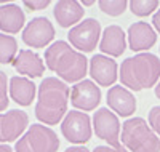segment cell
Segmentation results:
<instances>
[{
  "label": "cell",
  "instance_id": "cell-1",
  "mask_svg": "<svg viewBox=\"0 0 160 152\" xmlns=\"http://www.w3.org/2000/svg\"><path fill=\"white\" fill-rule=\"evenodd\" d=\"M71 90L58 77H45L37 90L35 117L43 125H56L68 114Z\"/></svg>",
  "mask_w": 160,
  "mask_h": 152
},
{
  "label": "cell",
  "instance_id": "cell-2",
  "mask_svg": "<svg viewBox=\"0 0 160 152\" xmlns=\"http://www.w3.org/2000/svg\"><path fill=\"white\" fill-rule=\"evenodd\" d=\"M45 66L51 72L58 74V79L64 84H78L85 80L88 59L68 42L56 40L45 51Z\"/></svg>",
  "mask_w": 160,
  "mask_h": 152
},
{
  "label": "cell",
  "instance_id": "cell-3",
  "mask_svg": "<svg viewBox=\"0 0 160 152\" xmlns=\"http://www.w3.org/2000/svg\"><path fill=\"white\" fill-rule=\"evenodd\" d=\"M118 79L130 91L152 88L160 80V58L152 53H138L120 66Z\"/></svg>",
  "mask_w": 160,
  "mask_h": 152
},
{
  "label": "cell",
  "instance_id": "cell-4",
  "mask_svg": "<svg viewBox=\"0 0 160 152\" xmlns=\"http://www.w3.org/2000/svg\"><path fill=\"white\" fill-rule=\"evenodd\" d=\"M120 141L128 152H160V138L142 117H131L123 123Z\"/></svg>",
  "mask_w": 160,
  "mask_h": 152
},
{
  "label": "cell",
  "instance_id": "cell-5",
  "mask_svg": "<svg viewBox=\"0 0 160 152\" xmlns=\"http://www.w3.org/2000/svg\"><path fill=\"white\" fill-rule=\"evenodd\" d=\"M59 149L58 134L47 125L34 123L15 144V152H56Z\"/></svg>",
  "mask_w": 160,
  "mask_h": 152
},
{
  "label": "cell",
  "instance_id": "cell-6",
  "mask_svg": "<svg viewBox=\"0 0 160 152\" xmlns=\"http://www.w3.org/2000/svg\"><path fill=\"white\" fill-rule=\"evenodd\" d=\"M101 23L95 18L82 19L77 26L71 27L68 34L69 45L80 53H91L101 40Z\"/></svg>",
  "mask_w": 160,
  "mask_h": 152
},
{
  "label": "cell",
  "instance_id": "cell-7",
  "mask_svg": "<svg viewBox=\"0 0 160 152\" xmlns=\"http://www.w3.org/2000/svg\"><path fill=\"white\" fill-rule=\"evenodd\" d=\"M61 133L69 143L83 146L91 139V119L87 112L71 110L61 122Z\"/></svg>",
  "mask_w": 160,
  "mask_h": 152
},
{
  "label": "cell",
  "instance_id": "cell-8",
  "mask_svg": "<svg viewBox=\"0 0 160 152\" xmlns=\"http://www.w3.org/2000/svg\"><path fill=\"white\" fill-rule=\"evenodd\" d=\"M93 130L99 139L106 141L111 147H122L120 143V120L109 107L98 109L93 115Z\"/></svg>",
  "mask_w": 160,
  "mask_h": 152
},
{
  "label": "cell",
  "instance_id": "cell-9",
  "mask_svg": "<svg viewBox=\"0 0 160 152\" xmlns=\"http://www.w3.org/2000/svg\"><path fill=\"white\" fill-rule=\"evenodd\" d=\"M55 38V27L45 16L31 19L22 29V42L31 48H45Z\"/></svg>",
  "mask_w": 160,
  "mask_h": 152
},
{
  "label": "cell",
  "instance_id": "cell-10",
  "mask_svg": "<svg viewBox=\"0 0 160 152\" xmlns=\"http://www.w3.org/2000/svg\"><path fill=\"white\" fill-rule=\"evenodd\" d=\"M101 103V88L93 80H82L71 90V104L82 112L95 110Z\"/></svg>",
  "mask_w": 160,
  "mask_h": 152
},
{
  "label": "cell",
  "instance_id": "cell-11",
  "mask_svg": "<svg viewBox=\"0 0 160 152\" xmlns=\"http://www.w3.org/2000/svg\"><path fill=\"white\" fill-rule=\"evenodd\" d=\"M29 125V115L19 109H13L7 114H0V144L16 141L24 134Z\"/></svg>",
  "mask_w": 160,
  "mask_h": 152
},
{
  "label": "cell",
  "instance_id": "cell-12",
  "mask_svg": "<svg viewBox=\"0 0 160 152\" xmlns=\"http://www.w3.org/2000/svg\"><path fill=\"white\" fill-rule=\"evenodd\" d=\"M88 72L98 87H114L115 80L118 79V66L106 54H95L90 59Z\"/></svg>",
  "mask_w": 160,
  "mask_h": 152
},
{
  "label": "cell",
  "instance_id": "cell-13",
  "mask_svg": "<svg viewBox=\"0 0 160 152\" xmlns=\"http://www.w3.org/2000/svg\"><path fill=\"white\" fill-rule=\"evenodd\" d=\"M108 106L117 117H130L136 110V98L128 88L114 85L108 90Z\"/></svg>",
  "mask_w": 160,
  "mask_h": 152
},
{
  "label": "cell",
  "instance_id": "cell-14",
  "mask_svg": "<svg viewBox=\"0 0 160 152\" xmlns=\"http://www.w3.org/2000/svg\"><path fill=\"white\" fill-rule=\"evenodd\" d=\"M127 37H128L130 50L136 51V53L148 51L157 42L155 29L149 23H144V21H138L135 24H131L127 31Z\"/></svg>",
  "mask_w": 160,
  "mask_h": 152
},
{
  "label": "cell",
  "instance_id": "cell-15",
  "mask_svg": "<svg viewBox=\"0 0 160 152\" xmlns=\"http://www.w3.org/2000/svg\"><path fill=\"white\" fill-rule=\"evenodd\" d=\"M99 50H101V54H106L109 58L122 56L123 51L127 50V34L123 32L122 27L117 24L106 27L101 34Z\"/></svg>",
  "mask_w": 160,
  "mask_h": 152
},
{
  "label": "cell",
  "instance_id": "cell-16",
  "mask_svg": "<svg viewBox=\"0 0 160 152\" xmlns=\"http://www.w3.org/2000/svg\"><path fill=\"white\" fill-rule=\"evenodd\" d=\"M11 64L16 69V72L21 74V77L37 79L42 77L45 72V63L42 61L40 54L32 50H19Z\"/></svg>",
  "mask_w": 160,
  "mask_h": 152
},
{
  "label": "cell",
  "instance_id": "cell-17",
  "mask_svg": "<svg viewBox=\"0 0 160 152\" xmlns=\"http://www.w3.org/2000/svg\"><path fill=\"white\" fill-rule=\"evenodd\" d=\"M83 15L85 10L82 3L77 2V0H59L55 5V10H53V16L64 29L77 26L83 19Z\"/></svg>",
  "mask_w": 160,
  "mask_h": 152
},
{
  "label": "cell",
  "instance_id": "cell-18",
  "mask_svg": "<svg viewBox=\"0 0 160 152\" xmlns=\"http://www.w3.org/2000/svg\"><path fill=\"white\" fill-rule=\"evenodd\" d=\"M8 91L11 99L19 106H31L32 101L35 99V93H37V87L35 84L28 79V77H21V75H15L10 79L8 84Z\"/></svg>",
  "mask_w": 160,
  "mask_h": 152
},
{
  "label": "cell",
  "instance_id": "cell-19",
  "mask_svg": "<svg viewBox=\"0 0 160 152\" xmlns=\"http://www.w3.org/2000/svg\"><path fill=\"white\" fill-rule=\"evenodd\" d=\"M26 23V15L16 3L0 5V29L3 34H18Z\"/></svg>",
  "mask_w": 160,
  "mask_h": 152
},
{
  "label": "cell",
  "instance_id": "cell-20",
  "mask_svg": "<svg viewBox=\"0 0 160 152\" xmlns=\"http://www.w3.org/2000/svg\"><path fill=\"white\" fill-rule=\"evenodd\" d=\"M18 54V42L13 35L0 34V64H11Z\"/></svg>",
  "mask_w": 160,
  "mask_h": 152
},
{
  "label": "cell",
  "instance_id": "cell-21",
  "mask_svg": "<svg viewBox=\"0 0 160 152\" xmlns=\"http://www.w3.org/2000/svg\"><path fill=\"white\" fill-rule=\"evenodd\" d=\"M128 7L133 15L136 16H149L155 10H158V2L157 0H131L128 2Z\"/></svg>",
  "mask_w": 160,
  "mask_h": 152
},
{
  "label": "cell",
  "instance_id": "cell-22",
  "mask_svg": "<svg viewBox=\"0 0 160 152\" xmlns=\"http://www.w3.org/2000/svg\"><path fill=\"white\" fill-rule=\"evenodd\" d=\"M98 5H99V10L102 13H106V15H109V16H120L127 10L128 2H127V0H99Z\"/></svg>",
  "mask_w": 160,
  "mask_h": 152
},
{
  "label": "cell",
  "instance_id": "cell-23",
  "mask_svg": "<svg viewBox=\"0 0 160 152\" xmlns=\"http://www.w3.org/2000/svg\"><path fill=\"white\" fill-rule=\"evenodd\" d=\"M8 84L10 80L7 77V74L3 71H0V112L5 110L10 104V99H8Z\"/></svg>",
  "mask_w": 160,
  "mask_h": 152
},
{
  "label": "cell",
  "instance_id": "cell-24",
  "mask_svg": "<svg viewBox=\"0 0 160 152\" xmlns=\"http://www.w3.org/2000/svg\"><path fill=\"white\" fill-rule=\"evenodd\" d=\"M149 127L154 130V133L160 138V106H154L149 110Z\"/></svg>",
  "mask_w": 160,
  "mask_h": 152
},
{
  "label": "cell",
  "instance_id": "cell-25",
  "mask_svg": "<svg viewBox=\"0 0 160 152\" xmlns=\"http://www.w3.org/2000/svg\"><path fill=\"white\" fill-rule=\"evenodd\" d=\"M22 5L29 11H38V10H45L50 5V0H24Z\"/></svg>",
  "mask_w": 160,
  "mask_h": 152
},
{
  "label": "cell",
  "instance_id": "cell-26",
  "mask_svg": "<svg viewBox=\"0 0 160 152\" xmlns=\"http://www.w3.org/2000/svg\"><path fill=\"white\" fill-rule=\"evenodd\" d=\"M93 152H128L123 146L122 147H111V146H96Z\"/></svg>",
  "mask_w": 160,
  "mask_h": 152
},
{
  "label": "cell",
  "instance_id": "cell-27",
  "mask_svg": "<svg viewBox=\"0 0 160 152\" xmlns=\"http://www.w3.org/2000/svg\"><path fill=\"white\" fill-rule=\"evenodd\" d=\"M152 26H154V29L160 34V10H157L154 13V16H152Z\"/></svg>",
  "mask_w": 160,
  "mask_h": 152
},
{
  "label": "cell",
  "instance_id": "cell-28",
  "mask_svg": "<svg viewBox=\"0 0 160 152\" xmlns=\"http://www.w3.org/2000/svg\"><path fill=\"white\" fill-rule=\"evenodd\" d=\"M64 152H90L85 146H71V147H68Z\"/></svg>",
  "mask_w": 160,
  "mask_h": 152
},
{
  "label": "cell",
  "instance_id": "cell-29",
  "mask_svg": "<svg viewBox=\"0 0 160 152\" xmlns=\"http://www.w3.org/2000/svg\"><path fill=\"white\" fill-rule=\"evenodd\" d=\"M0 152H13V149L7 144H0Z\"/></svg>",
  "mask_w": 160,
  "mask_h": 152
},
{
  "label": "cell",
  "instance_id": "cell-30",
  "mask_svg": "<svg viewBox=\"0 0 160 152\" xmlns=\"http://www.w3.org/2000/svg\"><path fill=\"white\" fill-rule=\"evenodd\" d=\"M155 96L160 99V80H158V84L155 85Z\"/></svg>",
  "mask_w": 160,
  "mask_h": 152
},
{
  "label": "cell",
  "instance_id": "cell-31",
  "mask_svg": "<svg viewBox=\"0 0 160 152\" xmlns=\"http://www.w3.org/2000/svg\"><path fill=\"white\" fill-rule=\"evenodd\" d=\"M95 2H93V0H83L82 2V7H90V5H93Z\"/></svg>",
  "mask_w": 160,
  "mask_h": 152
}]
</instances>
